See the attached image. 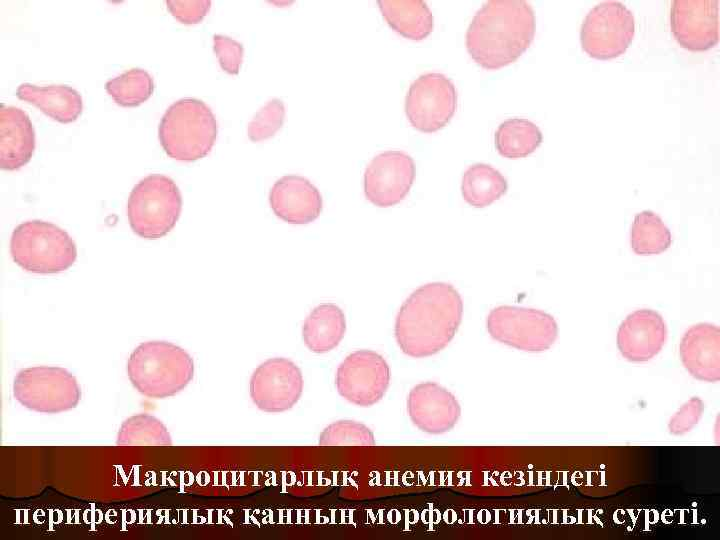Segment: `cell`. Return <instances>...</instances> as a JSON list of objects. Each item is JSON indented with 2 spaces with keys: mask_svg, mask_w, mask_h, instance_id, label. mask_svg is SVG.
<instances>
[{
  "mask_svg": "<svg viewBox=\"0 0 720 540\" xmlns=\"http://www.w3.org/2000/svg\"><path fill=\"white\" fill-rule=\"evenodd\" d=\"M462 317L463 300L452 284L426 283L411 292L399 308L395 340L409 357L435 355L455 337Z\"/></svg>",
  "mask_w": 720,
  "mask_h": 540,
  "instance_id": "1",
  "label": "cell"
},
{
  "mask_svg": "<svg viewBox=\"0 0 720 540\" xmlns=\"http://www.w3.org/2000/svg\"><path fill=\"white\" fill-rule=\"evenodd\" d=\"M535 14L524 0H489L475 13L466 33L471 58L495 70L516 61L530 46Z\"/></svg>",
  "mask_w": 720,
  "mask_h": 540,
  "instance_id": "2",
  "label": "cell"
},
{
  "mask_svg": "<svg viewBox=\"0 0 720 540\" xmlns=\"http://www.w3.org/2000/svg\"><path fill=\"white\" fill-rule=\"evenodd\" d=\"M127 373L132 385L149 398H166L183 390L194 375L192 357L165 341L140 344L130 355Z\"/></svg>",
  "mask_w": 720,
  "mask_h": 540,
  "instance_id": "3",
  "label": "cell"
},
{
  "mask_svg": "<svg viewBox=\"0 0 720 540\" xmlns=\"http://www.w3.org/2000/svg\"><path fill=\"white\" fill-rule=\"evenodd\" d=\"M218 133L210 107L195 98L171 104L158 128L160 143L168 156L178 161H195L212 149Z\"/></svg>",
  "mask_w": 720,
  "mask_h": 540,
  "instance_id": "4",
  "label": "cell"
},
{
  "mask_svg": "<svg viewBox=\"0 0 720 540\" xmlns=\"http://www.w3.org/2000/svg\"><path fill=\"white\" fill-rule=\"evenodd\" d=\"M10 252L24 270L41 274L64 271L77 257L76 245L69 234L41 220L26 221L14 229Z\"/></svg>",
  "mask_w": 720,
  "mask_h": 540,
  "instance_id": "5",
  "label": "cell"
},
{
  "mask_svg": "<svg viewBox=\"0 0 720 540\" xmlns=\"http://www.w3.org/2000/svg\"><path fill=\"white\" fill-rule=\"evenodd\" d=\"M181 209L182 196L176 183L168 176L151 174L132 189L127 217L138 236L158 239L173 229Z\"/></svg>",
  "mask_w": 720,
  "mask_h": 540,
  "instance_id": "6",
  "label": "cell"
},
{
  "mask_svg": "<svg viewBox=\"0 0 720 540\" xmlns=\"http://www.w3.org/2000/svg\"><path fill=\"white\" fill-rule=\"evenodd\" d=\"M489 335L496 341L526 352L548 350L558 337L552 315L539 309L501 305L486 318Z\"/></svg>",
  "mask_w": 720,
  "mask_h": 540,
  "instance_id": "7",
  "label": "cell"
},
{
  "mask_svg": "<svg viewBox=\"0 0 720 540\" xmlns=\"http://www.w3.org/2000/svg\"><path fill=\"white\" fill-rule=\"evenodd\" d=\"M13 395L28 409L56 413L75 408L81 391L76 378L66 369L37 366L18 372L13 383Z\"/></svg>",
  "mask_w": 720,
  "mask_h": 540,
  "instance_id": "8",
  "label": "cell"
},
{
  "mask_svg": "<svg viewBox=\"0 0 720 540\" xmlns=\"http://www.w3.org/2000/svg\"><path fill=\"white\" fill-rule=\"evenodd\" d=\"M635 34L634 15L623 3L605 0L586 15L580 30L582 49L596 59L623 54Z\"/></svg>",
  "mask_w": 720,
  "mask_h": 540,
  "instance_id": "9",
  "label": "cell"
},
{
  "mask_svg": "<svg viewBox=\"0 0 720 540\" xmlns=\"http://www.w3.org/2000/svg\"><path fill=\"white\" fill-rule=\"evenodd\" d=\"M391 370L382 355L372 350H357L339 364L335 386L341 397L350 403L369 407L385 395Z\"/></svg>",
  "mask_w": 720,
  "mask_h": 540,
  "instance_id": "10",
  "label": "cell"
},
{
  "mask_svg": "<svg viewBox=\"0 0 720 540\" xmlns=\"http://www.w3.org/2000/svg\"><path fill=\"white\" fill-rule=\"evenodd\" d=\"M457 91L444 74L426 73L414 80L405 99V113L417 130L432 133L443 128L455 114Z\"/></svg>",
  "mask_w": 720,
  "mask_h": 540,
  "instance_id": "11",
  "label": "cell"
},
{
  "mask_svg": "<svg viewBox=\"0 0 720 540\" xmlns=\"http://www.w3.org/2000/svg\"><path fill=\"white\" fill-rule=\"evenodd\" d=\"M303 386L300 368L287 358L274 357L254 370L249 394L258 409L278 413L291 409L299 401Z\"/></svg>",
  "mask_w": 720,
  "mask_h": 540,
  "instance_id": "12",
  "label": "cell"
},
{
  "mask_svg": "<svg viewBox=\"0 0 720 540\" xmlns=\"http://www.w3.org/2000/svg\"><path fill=\"white\" fill-rule=\"evenodd\" d=\"M415 174V163L410 155L398 150L382 152L365 170V197L378 207L394 206L409 193Z\"/></svg>",
  "mask_w": 720,
  "mask_h": 540,
  "instance_id": "13",
  "label": "cell"
},
{
  "mask_svg": "<svg viewBox=\"0 0 720 540\" xmlns=\"http://www.w3.org/2000/svg\"><path fill=\"white\" fill-rule=\"evenodd\" d=\"M671 31L677 42L691 51H704L719 41V0H675L671 6Z\"/></svg>",
  "mask_w": 720,
  "mask_h": 540,
  "instance_id": "14",
  "label": "cell"
},
{
  "mask_svg": "<svg viewBox=\"0 0 720 540\" xmlns=\"http://www.w3.org/2000/svg\"><path fill=\"white\" fill-rule=\"evenodd\" d=\"M407 411L411 422L429 434L450 431L461 416V407L454 394L435 382L419 383L410 390Z\"/></svg>",
  "mask_w": 720,
  "mask_h": 540,
  "instance_id": "15",
  "label": "cell"
},
{
  "mask_svg": "<svg viewBox=\"0 0 720 540\" xmlns=\"http://www.w3.org/2000/svg\"><path fill=\"white\" fill-rule=\"evenodd\" d=\"M667 339L663 317L651 309L630 313L619 325L617 346L621 355L631 362H646L656 356Z\"/></svg>",
  "mask_w": 720,
  "mask_h": 540,
  "instance_id": "16",
  "label": "cell"
},
{
  "mask_svg": "<svg viewBox=\"0 0 720 540\" xmlns=\"http://www.w3.org/2000/svg\"><path fill=\"white\" fill-rule=\"evenodd\" d=\"M269 203L274 214L289 224L303 225L316 220L323 208L319 190L305 177L286 175L270 189Z\"/></svg>",
  "mask_w": 720,
  "mask_h": 540,
  "instance_id": "17",
  "label": "cell"
},
{
  "mask_svg": "<svg viewBox=\"0 0 720 540\" xmlns=\"http://www.w3.org/2000/svg\"><path fill=\"white\" fill-rule=\"evenodd\" d=\"M679 354L685 369L705 382L720 380V329L698 323L687 329L680 341Z\"/></svg>",
  "mask_w": 720,
  "mask_h": 540,
  "instance_id": "18",
  "label": "cell"
},
{
  "mask_svg": "<svg viewBox=\"0 0 720 540\" xmlns=\"http://www.w3.org/2000/svg\"><path fill=\"white\" fill-rule=\"evenodd\" d=\"M35 131L29 116L15 106L0 107V167L16 170L31 159Z\"/></svg>",
  "mask_w": 720,
  "mask_h": 540,
  "instance_id": "19",
  "label": "cell"
},
{
  "mask_svg": "<svg viewBox=\"0 0 720 540\" xmlns=\"http://www.w3.org/2000/svg\"><path fill=\"white\" fill-rule=\"evenodd\" d=\"M16 95L61 123L75 121L83 109L80 93L67 85L36 86L23 83L19 85Z\"/></svg>",
  "mask_w": 720,
  "mask_h": 540,
  "instance_id": "20",
  "label": "cell"
},
{
  "mask_svg": "<svg viewBox=\"0 0 720 540\" xmlns=\"http://www.w3.org/2000/svg\"><path fill=\"white\" fill-rule=\"evenodd\" d=\"M346 332V318L342 309L333 303H323L306 317L302 339L314 353H326L336 348Z\"/></svg>",
  "mask_w": 720,
  "mask_h": 540,
  "instance_id": "21",
  "label": "cell"
},
{
  "mask_svg": "<svg viewBox=\"0 0 720 540\" xmlns=\"http://www.w3.org/2000/svg\"><path fill=\"white\" fill-rule=\"evenodd\" d=\"M379 9L397 33L411 40H423L433 30L430 8L422 0H379Z\"/></svg>",
  "mask_w": 720,
  "mask_h": 540,
  "instance_id": "22",
  "label": "cell"
},
{
  "mask_svg": "<svg viewBox=\"0 0 720 540\" xmlns=\"http://www.w3.org/2000/svg\"><path fill=\"white\" fill-rule=\"evenodd\" d=\"M508 189L506 178L491 165L476 163L462 176L461 193L475 208H483L500 199Z\"/></svg>",
  "mask_w": 720,
  "mask_h": 540,
  "instance_id": "23",
  "label": "cell"
},
{
  "mask_svg": "<svg viewBox=\"0 0 720 540\" xmlns=\"http://www.w3.org/2000/svg\"><path fill=\"white\" fill-rule=\"evenodd\" d=\"M542 142V132L532 121L510 118L502 122L495 132V146L499 154L510 159L523 158L533 153Z\"/></svg>",
  "mask_w": 720,
  "mask_h": 540,
  "instance_id": "24",
  "label": "cell"
},
{
  "mask_svg": "<svg viewBox=\"0 0 720 540\" xmlns=\"http://www.w3.org/2000/svg\"><path fill=\"white\" fill-rule=\"evenodd\" d=\"M672 243L668 227L652 211L638 213L631 226L630 245L637 255L647 256L666 251Z\"/></svg>",
  "mask_w": 720,
  "mask_h": 540,
  "instance_id": "25",
  "label": "cell"
},
{
  "mask_svg": "<svg viewBox=\"0 0 720 540\" xmlns=\"http://www.w3.org/2000/svg\"><path fill=\"white\" fill-rule=\"evenodd\" d=\"M107 93L120 106L134 107L145 102L153 93L152 76L142 68H131L108 80Z\"/></svg>",
  "mask_w": 720,
  "mask_h": 540,
  "instance_id": "26",
  "label": "cell"
},
{
  "mask_svg": "<svg viewBox=\"0 0 720 540\" xmlns=\"http://www.w3.org/2000/svg\"><path fill=\"white\" fill-rule=\"evenodd\" d=\"M117 445H172L171 436L166 426L157 418L140 414L130 417L121 425Z\"/></svg>",
  "mask_w": 720,
  "mask_h": 540,
  "instance_id": "27",
  "label": "cell"
},
{
  "mask_svg": "<svg viewBox=\"0 0 720 540\" xmlns=\"http://www.w3.org/2000/svg\"><path fill=\"white\" fill-rule=\"evenodd\" d=\"M318 444L329 447H371L375 445V438L368 426L353 420H339L323 429Z\"/></svg>",
  "mask_w": 720,
  "mask_h": 540,
  "instance_id": "28",
  "label": "cell"
},
{
  "mask_svg": "<svg viewBox=\"0 0 720 540\" xmlns=\"http://www.w3.org/2000/svg\"><path fill=\"white\" fill-rule=\"evenodd\" d=\"M285 119L284 103L277 98L269 100L248 124L247 134L251 141L259 142L275 135Z\"/></svg>",
  "mask_w": 720,
  "mask_h": 540,
  "instance_id": "29",
  "label": "cell"
},
{
  "mask_svg": "<svg viewBox=\"0 0 720 540\" xmlns=\"http://www.w3.org/2000/svg\"><path fill=\"white\" fill-rule=\"evenodd\" d=\"M213 49L221 68L228 74H238L243 61L244 47L233 38L225 35L213 36Z\"/></svg>",
  "mask_w": 720,
  "mask_h": 540,
  "instance_id": "30",
  "label": "cell"
},
{
  "mask_svg": "<svg viewBox=\"0 0 720 540\" xmlns=\"http://www.w3.org/2000/svg\"><path fill=\"white\" fill-rule=\"evenodd\" d=\"M704 412V402L695 396L686 401L670 418L668 430L673 435H683L692 430Z\"/></svg>",
  "mask_w": 720,
  "mask_h": 540,
  "instance_id": "31",
  "label": "cell"
},
{
  "mask_svg": "<svg viewBox=\"0 0 720 540\" xmlns=\"http://www.w3.org/2000/svg\"><path fill=\"white\" fill-rule=\"evenodd\" d=\"M167 8L171 14L184 24H196L208 13L211 1L208 0H168Z\"/></svg>",
  "mask_w": 720,
  "mask_h": 540,
  "instance_id": "32",
  "label": "cell"
}]
</instances>
